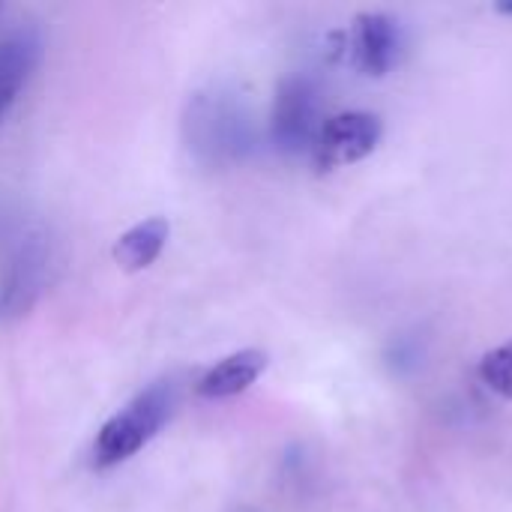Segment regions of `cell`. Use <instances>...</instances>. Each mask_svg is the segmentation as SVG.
<instances>
[{
    "label": "cell",
    "instance_id": "obj_1",
    "mask_svg": "<svg viewBox=\"0 0 512 512\" xmlns=\"http://www.w3.org/2000/svg\"><path fill=\"white\" fill-rule=\"evenodd\" d=\"M183 141L195 162L222 168L252 150V120L237 93L213 87L189 99L183 114Z\"/></svg>",
    "mask_w": 512,
    "mask_h": 512
},
{
    "label": "cell",
    "instance_id": "obj_2",
    "mask_svg": "<svg viewBox=\"0 0 512 512\" xmlns=\"http://www.w3.org/2000/svg\"><path fill=\"white\" fill-rule=\"evenodd\" d=\"M177 408V384L156 381L141 390L126 408H120L93 441V468L108 471L129 462L138 450H144L159 429L171 420Z\"/></svg>",
    "mask_w": 512,
    "mask_h": 512
},
{
    "label": "cell",
    "instance_id": "obj_3",
    "mask_svg": "<svg viewBox=\"0 0 512 512\" xmlns=\"http://www.w3.org/2000/svg\"><path fill=\"white\" fill-rule=\"evenodd\" d=\"M318 90L309 78L291 75L279 84L270 114V138L282 153H303L318 138Z\"/></svg>",
    "mask_w": 512,
    "mask_h": 512
},
{
    "label": "cell",
    "instance_id": "obj_4",
    "mask_svg": "<svg viewBox=\"0 0 512 512\" xmlns=\"http://www.w3.org/2000/svg\"><path fill=\"white\" fill-rule=\"evenodd\" d=\"M384 135V123L372 111H342L321 123L312 156L321 171H336L366 159Z\"/></svg>",
    "mask_w": 512,
    "mask_h": 512
},
{
    "label": "cell",
    "instance_id": "obj_5",
    "mask_svg": "<svg viewBox=\"0 0 512 512\" xmlns=\"http://www.w3.org/2000/svg\"><path fill=\"white\" fill-rule=\"evenodd\" d=\"M51 252L42 234H27L15 246L3 276H0V321L24 318L45 291Z\"/></svg>",
    "mask_w": 512,
    "mask_h": 512
},
{
    "label": "cell",
    "instance_id": "obj_6",
    "mask_svg": "<svg viewBox=\"0 0 512 512\" xmlns=\"http://www.w3.org/2000/svg\"><path fill=\"white\" fill-rule=\"evenodd\" d=\"M351 63L372 78H384L396 63L399 51V27L387 12H360L348 30L345 42Z\"/></svg>",
    "mask_w": 512,
    "mask_h": 512
},
{
    "label": "cell",
    "instance_id": "obj_7",
    "mask_svg": "<svg viewBox=\"0 0 512 512\" xmlns=\"http://www.w3.org/2000/svg\"><path fill=\"white\" fill-rule=\"evenodd\" d=\"M42 57V36L36 27H18L0 39V114L15 102Z\"/></svg>",
    "mask_w": 512,
    "mask_h": 512
},
{
    "label": "cell",
    "instance_id": "obj_8",
    "mask_svg": "<svg viewBox=\"0 0 512 512\" xmlns=\"http://www.w3.org/2000/svg\"><path fill=\"white\" fill-rule=\"evenodd\" d=\"M264 369H267V354L258 348H246V351L225 357L213 369H207L195 390L201 399H210V402L234 399V396L246 393L264 375Z\"/></svg>",
    "mask_w": 512,
    "mask_h": 512
},
{
    "label": "cell",
    "instance_id": "obj_9",
    "mask_svg": "<svg viewBox=\"0 0 512 512\" xmlns=\"http://www.w3.org/2000/svg\"><path fill=\"white\" fill-rule=\"evenodd\" d=\"M168 237H171L168 219L150 216V219L132 225L126 234H120L117 243H114V249H111V255H114V261H117L120 270H126V273H141V270H147V267L162 255Z\"/></svg>",
    "mask_w": 512,
    "mask_h": 512
},
{
    "label": "cell",
    "instance_id": "obj_10",
    "mask_svg": "<svg viewBox=\"0 0 512 512\" xmlns=\"http://www.w3.org/2000/svg\"><path fill=\"white\" fill-rule=\"evenodd\" d=\"M480 381L498 393L501 399L512 402V339L492 348L489 354H483L480 360Z\"/></svg>",
    "mask_w": 512,
    "mask_h": 512
},
{
    "label": "cell",
    "instance_id": "obj_11",
    "mask_svg": "<svg viewBox=\"0 0 512 512\" xmlns=\"http://www.w3.org/2000/svg\"><path fill=\"white\" fill-rule=\"evenodd\" d=\"M498 12H504V15H512V3H498Z\"/></svg>",
    "mask_w": 512,
    "mask_h": 512
},
{
    "label": "cell",
    "instance_id": "obj_12",
    "mask_svg": "<svg viewBox=\"0 0 512 512\" xmlns=\"http://www.w3.org/2000/svg\"><path fill=\"white\" fill-rule=\"evenodd\" d=\"M0 12H3V3H0Z\"/></svg>",
    "mask_w": 512,
    "mask_h": 512
}]
</instances>
